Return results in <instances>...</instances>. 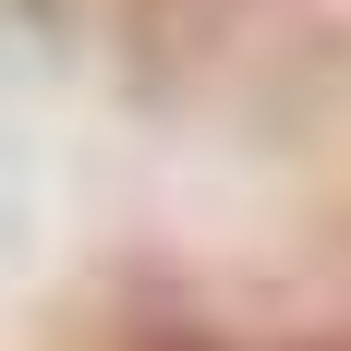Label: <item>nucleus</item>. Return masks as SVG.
<instances>
[{
	"label": "nucleus",
	"mask_w": 351,
	"mask_h": 351,
	"mask_svg": "<svg viewBox=\"0 0 351 351\" xmlns=\"http://www.w3.org/2000/svg\"><path fill=\"white\" fill-rule=\"evenodd\" d=\"M170 351H194V339H170Z\"/></svg>",
	"instance_id": "nucleus-1"
}]
</instances>
